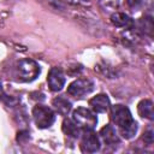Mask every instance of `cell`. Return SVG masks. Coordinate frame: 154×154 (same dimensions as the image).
I'll return each instance as SVG.
<instances>
[{"label": "cell", "instance_id": "obj_13", "mask_svg": "<svg viewBox=\"0 0 154 154\" xmlns=\"http://www.w3.org/2000/svg\"><path fill=\"white\" fill-rule=\"evenodd\" d=\"M63 131L66 136L72 138H78L81 135V129L72 119H64L63 122Z\"/></svg>", "mask_w": 154, "mask_h": 154}, {"label": "cell", "instance_id": "obj_12", "mask_svg": "<svg viewBox=\"0 0 154 154\" xmlns=\"http://www.w3.org/2000/svg\"><path fill=\"white\" fill-rule=\"evenodd\" d=\"M137 111L142 118H147L149 120L154 119V109H153V101L152 100L144 99V100L140 101L137 105Z\"/></svg>", "mask_w": 154, "mask_h": 154}, {"label": "cell", "instance_id": "obj_3", "mask_svg": "<svg viewBox=\"0 0 154 154\" xmlns=\"http://www.w3.org/2000/svg\"><path fill=\"white\" fill-rule=\"evenodd\" d=\"M72 120L82 130H93L97 124L96 116L88 108L78 107L72 113Z\"/></svg>", "mask_w": 154, "mask_h": 154}, {"label": "cell", "instance_id": "obj_14", "mask_svg": "<svg viewBox=\"0 0 154 154\" xmlns=\"http://www.w3.org/2000/svg\"><path fill=\"white\" fill-rule=\"evenodd\" d=\"M100 4L105 10L111 11V10H116L118 7L119 0H100Z\"/></svg>", "mask_w": 154, "mask_h": 154}, {"label": "cell", "instance_id": "obj_8", "mask_svg": "<svg viewBox=\"0 0 154 154\" xmlns=\"http://www.w3.org/2000/svg\"><path fill=\"white\" fill-rule=\"evenodd\" d=\"M89 106L96 113H105L109 108V99L106 94H99L89 100Z\"/></svg>", "mask_w": 154, "mask_h": 154}, {"label": "cell", "instance_id": "obj_10", "mask_svg": "<svg viewBox=\"0 0 154 154\" xmlns=\"http://www.w3.org/2000/svg\"><path fill=\"white\" fill-rule=\"evenodd\" d=\"M111 22L118 28H131L134 25V19L123 12H116L111 16Z\"/></svg>", "mask_w": 154, "mask_h": 154}, {"label": "cell", "instance_id": "obj_9", "mask_svg": "<svg viewBox=\"0 0 154 154\" xmlns=\"http://www.w3.org/2000/svg\"><path fill=\"white\" fill-rule=\"evenodd\" d=\"M100 137L103 140V142L108 146H117L119 144L120 140H119V136L116 131V129L111 125V124H107L105 125L101 130H100Z\"/></svg>", "mask_w": 154, "mask_h": 154}, {"label": "cell", "instance_id": "obj_1", "mask_svg": "<svg viewBox=\"0 0 154 154\" xmlns=\"http://www.w3.org/2000/svg\"><path fill=\"white\" fill-rule=\"evenodd\" d=\"M111 119L118 125L120 135L129 140L132 138L137 132V123L132 118L130 109L123 105H114L111 108Z\"/></svg>", "mask_w": 154, "mask_h": 154}, {"label": "cell", "instance_id": "obj_5", "mask_svg": "<svg viewBox=\"0 0 154 154\" xmlns=\"http://www.w3.org/2000/svg\"><path fill=\"white\" fill-rule=\"evenodd\" d=\"M95 89V84L89 78H78L67 87V94L76 97L83 99Z\"/></svg>", "mask_w": 154, "mask_h": 154}, {"label": "cell", "instance_id": "obj_2", "mask_svg": "<svg viewBox=\"0 0 154 154\" xmlns=\"http://www.w3.org/2000/svg\"><path fill=\"white\" fill-rule=\"evenodd\" d=\"M41 70L36 61L31 59H23L16 66V76L20 82H31L36 79Z\"/></svg>", "mask_w": 154, "mask_h": 154}, {"label": "cell", "instance_id": "obj_15", "mask_svg": "<svg viewBox=\"0 0 154 154\" xmlns=\"http://www.w3.org/2000/svg\"><path fill=\"white\" fill-rule=\"evenodd\" d=\"M125 1L129 8H131L132 11H137L143 5V0H125Z\"/></svg>", "mask_w": 154, "mask_h": 154}, {"label": "cell", "instance_id": "obj_7", "mask_svg": "<svg viewBox=\"0 0 154 154\" xmlns=\"http://www.w3.org/2000/svg\"><path fill=\"white\" fill-rule=\"evenodd\" d=\"M48 87L52 91H59L63 89L65 84V76L60 67H52L48 72L47 77Z\"/></svg>", "mask_w": 154, "mask_h": 154}, {"label": "cell", "instance_id": "obj_4", "mask_svg": "<svg viewBox=\"0 0 154 154\" xmlns=\"http://www.w3.org/2000/svg\"><path fill=\"white\" fill-rule=\"evenodd\" d=\"M32 118H34V122L37 128L47 129L54 123L55 113L52 111V108H49L47 106L37 105L32 109Z\"/></svg>", "mask_w": 154, "mask_h": 154}, {"label": "cell", "instance_id": "obj_17", "mask_svg": "<svg viewBox=\"0 0 154 154\" xmlns=\"http://www.w3.org/2000/svg\"><path fill=\"white\" fill-rule=\"evenodd\" d=\"M72 5H89V0H65Z\"/></svg>", "mask_w": 154, "mask_h": 154}, {"label": "cell", "instance_id": "obj_11", "mask_svg": "<svg viewBox=\"0 0 154 154\" xmlns=\"http://www.w3.org/2000/svg\"><path fill=\"white\" fill-rule=\"evenodd\" d=\"M52 106L61 116H67L69 112L72 108V103L66 97H64V96H57V97H54L53 101H52Z\"/></svg>", "mask_w": 154, "mask_h": 154}, {"label": "cell", "instance_id": "obj_16", "mask_svg": "<svg viewBox=\"0 0 154 154\" xmlns=\"http://www.w3.org/2000/svg\"><path fill=\"white\" fill-rule=\"evenodd\" d=\"M143 140H144V142L148 143V144H152V143H153L154 135H153V130H152V129H148V130L143 134Z\"/></svg>", "mask_w": 154, "mask_h": 154}, {"label": "cell", "instance_id": "obj_6", "mask_svg": "<svg viewBox=\"0 0 154 154\" xmlns=\"http://www.w3.org/2000/svg\"><path fill=\"white\" fill-rule=\"evenodd\" d=\"M81 149L87 153H95L100 149V140L93 130H83Z\"/></svg>", "mask_w": 154, "mask_h": 154}]
</instances>
